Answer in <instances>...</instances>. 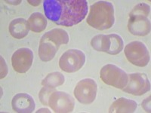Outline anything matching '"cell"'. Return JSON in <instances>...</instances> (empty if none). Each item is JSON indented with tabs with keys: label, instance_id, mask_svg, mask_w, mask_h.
I'll return each instance as SVG.
<instances>
[{
	"label": "cell",
	"instance_id": "8992f818",
	"mask_svg": "<svg viewBox=\"0 0 151 113\" xmlns=\"http://www.w3.org/2000/svg\"><path fill=\"white\" fill-rule=\"evenodd\" d=\"M86 62V55L78 49H70L64 52L59 60V67L68 73L79 71Z\"/></svg>",
	"mask_w": 151,
	"mask_h": 113
},
{
	"label": "cell",
	"instance_id": "7a4b0ae2",
	"mask_svg": "<svg viewBox=\"0 0 151 113\" xmlns=\"http://www.w3.org/2000/svg\"><path fill=\"white\" fill-rule=\"evenodd\" d=\"M114 21L113 4L106 1H99L91 5L87 23L91 27L98 30H105L111 28Z\"/></svg>",
	"mask_w": 151,
	"mask_h": 113
},
{
	"label": "cell",
	"instance_id": "30bf717a",
	"mask_svg": "<svg viewBox=\"0 0 151 113\" xmlns=\"http://www.w3.org/2000/svg\"><path fill=\"white\" fill-rule=\"evenodd\" d=\"M33 53L27 48H19L12 56L13 69L19 73H25L30 69L33 62Z\"/></svg>",
	"mask_w": 151,
	"mask_h": 113
},
{
	"label": "cell",
	"instance_id": "52a82bcc",
	"mask_svg": "<svg viewBox=\"0 0 151 113\" xmlns=\"http://www.w3.org/2000/svg\"><path fill=\"white\" fill-rule=\"evenodd\" d=\"M98 85L94 79H85L79 81L74 88V96L82 104L92 103L96 98Z\"/></svg>",
	"mask_w": 151,
	"mask_h": 113
},
{
	"label": "cell",
	"instance_id": "277c9868",
	"mask_svg": "<svg viewBox=\"0 0 151 113\" xmlns=\"http://www.w3.org/2000/svg\"><path fill=\"white\" fill-rule=\"evenodd\" d=\"M100 77L104 83L119 89L124 88L129 80L128 74L113 64L104 66L100 71Z\"/></svg>",
	"mask_w": 151,
	"mask_h": 113
},
{
	"label": "cell",
	"instance_id": "4fadbf2b",
	"mask_svg": "<svg viewBox=\"0 0 151 113\" xmlns=\"http://www.w3.org/2000/svg\"><path fill=\"white\" fill-rule=\"evenodd\" d=\"M137 108V103L132 99L119 98L112 103L109 109L110 113H132Z\"/></svg>",
	"mask_w": 151,
	"mask_h": 113
},
{
	"label": "cell",
	"instance_id": "44dd1931",
	"mask_svg": "<svg viewBox=\"0 0 151 113\" xmlns=\"http://www.w3.org/2000/svg\"><path fill=\"white\" fill-rule=\"evenodd\" d=\"M50 112L49 109H41L38 110L37 112Z\"/></svg>",
	"mask_w": 151,
	"mask_h": 113
},
{
	"label": "cell",
	"instance_id": "2e32d148",
	"mask_svg": "<svg viewBox=\"0 0 151 113\" xmlns=\"http://www.w3.org/2000/svg\"><path fill=\"white\" fill-rule=\"evenodd\" d=\"M42 38L52 41L58 48L61 45H67L69 42V36L67 32L59 28H55L48 31L43 35Z\"/></svg>",
	"mask_w": 151,
	"mask_h": 113
},
{
	"label": "cell",
	"instance_id": "9a60e30c",
	"mask_svg": "<svg viewBox=\"0 0 151 113\" xmlns=\"http://www.w3.org/2000/svg\"><path fill=\"white\" fill-rule=\"evenodd\" d=\"M59 48L55 43L41 38L39 46V56L41 60L48 62L53 60Z\"/></svg>",
	"mask_w": 151,
	"mask_h": 113
},
{
	"label": "cell",
	"instance_id": "ba28073f",
	"mask_svg": "<svg viewBox=\"0 0 151 113\" xmlns=\"http://www.w3.org/2000/svg\"><path fill=\"white\" fill-rule=\"evenodd\" d=\"M128 83L122 91L134 96H141L150 90V82L145 73L136 72L128 75Z\"/></svg>",
	"mask_w": 151,
	"mask_h": 113
},
{
	"label": "cell",
	"instance_id": "7c38bea8",
	"mask_svg": "<svg viewBox=\"0 0 151 113\" xmlns=\"http://www.w3.org/2000/svg\"><path fill=\"white\" fill-rule=\"evenodd\" d=\"M13 110L16 112L30 113L36 108L33 98L25 93H19L13 97L12 101Z\"/></svg>",
	"mask_w": 151,
	"mask_h": 113
},
{
	"label": "cell",
	"instance_id": "5b68a950",
	"mask_svg": "<svg viewBox=\"0 0 151 113\" xmlns=\"http://www.w3.org/2000/svg\"><path fill=\"white\" fill-rule=\"evenodd\" d=\"M124 52L127 60L137 67H146L150 60L149 51L141 41H134L129 43L125 46Z\"/></svg>",
	"mask_w": 151,
	"mask_h": 113
},
{
	"label": "cell",
	"instance_id": "e0dca14e",
	"mask_svg": "<svg viewBox=\"0 0 151 113\" xmlns=\"http://www.w3.org/2000/svg\"><path fill=\"white\" fill-rule=\"evenodd\" d=\"M29 29L33 33H41L47 26V20L45 16L40 12H35L31 14L28 19Z\"/></svg>",
	"mask_w": 151,
	"mask_h": 113
},
{
	"label": "cell",
	"instance_id": "3957f363",
	"mask_svg": "<svg viewBox=\"0 0 151 113\" xmlns=\"http://www.w3.org/2000/svg\"><path fill=\"white\" fill-rule=\"evenodd\" d=\"M91 45L95 51L117 55L123 49L124 41L117 34L97 35L91 40Z\"/></svg>",
	"mask_w": 151,
	"mask_h": 113
},
{
	"label": "cell",
	"instance_id": "8fae6325",
	"mask_svg": "<svg viewBox=\"0 0 151 113\" xmlns=\"http://www.w3.org/2000/svg\"><path fill=\"white\" fill-rule=\"evenodd\" d=\"M150 21L144 16L129 17L128 23L129 31L134 36H145L150 33Z\"/></svg>",
	"mask_w": 151,
	"mask_h": 113
},
{
	"label": "cell",
	"instance_id": "6da1fadb",
	"mask_svg": "<svg viewBox=\"0 0 151 113\" xmlns=\"http://www.w3.org/2000/svg\"><path fill=\"white\" fill-rule=\"evenodd\" d=\"M45 17L60 26H70L79 24L88 14L86 0H45Z\"/></svg>",
	"mask_w": 151,
	"mask_h": 113
},
{
	"label": "cell",
	"instance_id": "ac0fdd59",
	"mask_svg": "<svg viewBox=\"0 0 151 113\" xmlns=\"http://www.w3.org/2000/svg\"><path fill=\"white\" fill-rule=\"evenodd\" d=\"M65 82L64 75L59 72H54L49 73L45 79L42 81V85L45 87H49L55 88L62 85Z\"/></svg>",
	"mask_w": 151,
	"mask_h": 113
},
{
	"label": "cell",
	"instance_id": "d6986e66",
	"mask_svg": "<svg viewBox=\"0 0 151 113\" xmlns=\"http://www.w3.org/2000/svg\"><path fill=\"white\" fill-rule=\"evenodd\" d=\"M150 12V7L145 3H140L134 6L132 11L129 13V17L133 16H144L147 17Z\"/></svg>",
	"mask_w": 151,
	"mask_h": 113
},
{
	"label": "cell",
	"instance_id": "ffe728a7",
	"mask_svg": "<svg viewBox=\"0 0 151 113\" xmlns=\"http://www.w3.org/2000/svg\"><path fill=\"white\" fill-rule=\"evenodd\" d=\"M55 91V88H52L49 87H42L39 94V97H40V101L44 106H48V99H49L50 95Z\"/></svg>",
	"mask_w": 151,
	"mask_h": 113
},
{
	"label": "cell",
	"instance_id": "9c48e42d",
	"mask_svg": "<svg viewBox=\"0 0 151 113\" xmlns=\"http://www.w3.org/2000/svg\"><path fill=\"white\" fill-rule=\"evenodd\" d=\"M48 106L55 112H72L75 106V101L73 98L66 92L55 91L49 97Z\"/></svg>",
	"mask_w": 151,
	"mask_h": 113
},
{
	"label": "cell",
	"instance_id": "5bb4252c",
	"mask_svg": "<svg viewBox=\"0 0 151 113\" xmlns=\"http://www.w3.org/2000/svg\"><path fill=\"white\" fill-rule=\"evenodd\" d=\"M9 33L17 39L26 37L29 33V26L27 21L24 18H16L9 24Z\"/></svg>",
	"mask_w": 151,
	"mask_h": 113
}]
</instances>
